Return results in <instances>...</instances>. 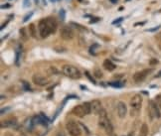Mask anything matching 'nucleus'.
Listing matches in <instances>:
<instances>
[{
    "mask_svg": "<svg viewBox=\"0 0 161 136\" xmlns=\"http://www.w3.org/2000/svg\"><path fill=\"white\" fill-rule=\"evenodd\" d=\"M62 73L65 74L67 78L73 79H79L82 77L80 71L73 65H64L62 68Z\"/></svg>",
    "mask_w": 161,
    "mask_h": 136,
    "instance_id": "obj_1",
    "label": "nucleus"
},
{
    "mask_svg": "<svg viewBox=\"0 0 161 136\" xmlns=\"http://www.w3.org/2000/svg\"><path fill=\"white\" fill-rule=\"evenodd\" d=\"M130 115L136 116L139 113L142 105V97L141 94H135L133 95L130 99Z\"/></svg>",
    "mask_w": 161,
    "mask_h": 136,
    "instance_id": "obj_2",
    "label": "nucleus"
},
{
    "mask_svg": "<svg viewBox=\"0 0 161 136\" xmlns=\"http://www.w3.org/2000/svg\"><path fill=\"white\" fill-rule=\"evenodd\" d=\"M66 128L71 136H80V134H82V130H80L79 124L74 120H70L67 122Z\"/></svg>",
    "mask_w": 161,
    "mask_h": 136,
    "instance_id": "obj_3",
    "label": "nucleus"
},
{
    "mask_svg": "<svg viewBox=\"0 0 161 136\" xmlns=\"http://www.w3.org/2000/svg\"><path fill=\"white\" fill-rule=\"evenodd\" d=\"M38 32H39V34H40V36H41L42 39L47 38V37H49L51 34H52V33H51L49 27H48L46 21H45V18L39 21V23H38Z\"/></svg>",
    "mask_w": 161,
    "mask_h": 136,
    "instance_id": "obj_4",
    "label": "nucleus"
},
{
    "mask_svg": "<svg viewBox=\"0 0 161 136\" xmlns=\"http://www.w3.org/2000/svg\"><path fill=\"white\" fill-rule=\"evenodd\" d=\"M149 115L151 118H160L161 117L160 108L155 102V100L149 101Z\"/></svg>",
    "mask_w": 161,
    "mask_h": 136,
    "instance_id": "obj_5",
    "label": "nucleus"
},
{
    "mask_svg": "<svg viewBox=\"0 0 161 136\" xmlns=\"http://www.w3.org/2000/svg\"><path fill=\"white\" fill-rule=\"evenodd\" d=\"M60 35H61V38L63 40H65V41H71V40H73L75 34L71 27H69V26H64V27H62V29H61Z\"/></svg>",
    "mask_w": 161,
    "mask_h": 136,
    "instance_id": "obj_6",
    "label": "nucleus"
},
{
    "mask_svg": "<svg viewBox=\"0 0 161 136\" xmlns=\"http://www.w3.org/2000/svg\"><path fill=\"white\" fill-rule=\"evenodd\" d=\"M32 81L37 86H40V87H45L47 84H49L50 82V79L46 78V77L42 76L40 74H35L33 77H32Z\"/></svg>",
    "mask_w": 161,
    "mask_h": 136,
    "instance_id": "obj_7",
    "label": "nucleus"
},
{
    "mask_svg": "<svg viewBox=\"0 0 161 136\" xmlns=\"http://www.w3.org/2000/svg\"><path fill=\"white\" fill-rule=\"evenodd\" d=\"M151 72H152V70H149V69H145V70L140 71V72H136V73L133 74V81L135 82H143L144 79H146V77L148 76Z\"/></svg>",
    "mask_w": 161,
    "mask_h": 136,
    "instance_id": "obj_8",
    "label": "nucleus"
},
{
    "mask_svg": "<svg viewBox=\"0 0 161 136\" xmlns=\"http://www.w3.org/2000/svg\"><path fill=\"white\" fill-rule=\"evenodd\" d=\"M100 117H98V126L101 127V128H104L106 129V127L111 123V121L109 120V118H107V115H106V111L103 109V110L101 111V113L98 114Z\"/></svg>",
    "mask_w": 161,
    "mask_h": 136,
    "instance_id": "obj_9",
    "label": "nucleus"
},
{
    "mask_svg": "<svg viewBox=\"0 0 161 136\" xmlns=\"http://www.w3.org/2000/svg\"><path fill=\"white\" fill-rule=\"evenodd\" d=\"M116 110H117V114H119V118H124L127 113V106L125 105V102L119 101L116 105Z\"/></svg>",
    "mask_w": 161,
    "mask_h": 136,
    "instance_id": "obj_10",
    "label": "nucleus"
},
{
    "mask_svg": "<svg viewBox=\"0 0 161 136\" xmlns=\"http://www.w3.org/2000/svg\"><path fill=\"white\" fill-rule=\"evenodd\" d=\"M45 21H46V23H47L48 27H49V29H50L51 33L52 34L55 33V32L57 31V28H58V23H57V21H56L55 18L47 17V18H45Z\"/></svg>",
    "mask_w": 161,
    "mask_h": 136,
    "instance_id": "obj_11",
    "label": "nucleus"
},
{
    "mask_svg": "<svg viewBox=\"0 0 161 136\" xmlns=\"http://www.w3.org/2000/svg\"><path fill=\"white\" fill-rule=\"evenodd\" d=\"M91 105H92V112L93 114H100L101 111L103 110V105H101V102L100 100L95 99L91 102Z\"/></svg>",
    "mask_w": 161,
    "mask_h": 136,
    "instance_id": "obj_12",
    "label": "nucleus"
},
{
    "mask_svg": "<svg viewBox=\"0 0 161 136\" xmlns=\"http://www.w3.org/2000/svg\"><path fill=\"white\" fill-rule=\"evenodd\" d=\"M72 112H73L74 115H76L78 117H84L85 115H87L86 114V111H85V108H84V106L82 105H76L75 107L72 109Z\"/></svg>",
    "mask_w": 161,
    "mask_h": 136,
    "instance_id": "obj_13",
    "label": "nucleus"
},
{
    "mask_svg": "<svg viewBox=\"0 0 161 136\" xmlns=\"http://www.w3.org/2000/svg\"><path fill=\"white\" fill-rule=\"evenodd\" d=\"M103 66H104V70H106L109 72H112L116 69V65H115L114 63H112L111 60H109V59H106V60L104 61Z\"/></svg>",
    "mask_w": 161,
    "mask_h": 136,
    "instance_id": "obj_14",
    "label": "nucleus"
},
{
    "mask_svg": "<svg viewBox=\"0 0 161 136\" xmlns=\"http://www.w3.org/2000/svg\"><path fill=\"white\" fill-rule=\"evenodd\" d=\"M17 124V119L16 118H9L5 122H1L2 128H7V127H13Z\"/></svg>",
    "mask_w": 161,
    "mask_h": 136,
    "instance_id": "obj_15",
    "label": "nucleus"
},
{
    "mask_svg": "<svg viewBox=\"0 0 161 136\" xmlns=\"http://www.w3.org/2000/svg\"><path fill=\"white\" fill-rule=\"evenodd\" d=\"M28 31H29V35H30L32 38H36V37H37V28H36L35 23L29 24Z\"/></svg>",
    "mask_w": 161,
    "mask_h": 136,
    "instance_id": "obj_16",
    "label": "nucleus"
},
{
    "mask_svg": "<svg viewBox=\"0 0 161 136\" xmlns=\"http://www.w3.org/2000/svg\"><path fill=\"white\" fill-rule=\"evenodd\" d=\"M19 35L21 40H23V41H27L28 40V32H27V29L25 27H22L19 30Z\"/></svg>",
    "mask_w": 161,
    "mask_h": 136,
    "instance_id": "obj_17",
    "label": "nucleus"
},
{
    "mask_svg": "<svg viewBox=\"0 0 161 136\" xmlns=\"http://www.w3.org/2000/svg\"><path fill=\"white\" fill-rule=\"evenodd\" d=\"M148 135V126L146 123H143L140 127V131H139V136H147Z\"/></svg>",
    "mask_w": 161,
    "mask_h": 136,
    "instance_id": "obj_18",
    "label": "nucleus"
},
{
    "mask_svg": "<svg viewBox=\"0 0 161 136\" xmlns=\"http://www.w3.org/2000/svg\"><path fill=\"white\" fill-rule=\"evenodd\" d=\"M83 106L85 108V111H86V114H91L92 113V105H91V102H84L83 103Z\"/></svg>",
    "mask_w": 161,
    "mask_h": 136,
    "instance_id": "obj_19",
    "label": "nucleus"
},
{
    "mask_svg": "<svg viewBox=\"0 0 161 136\" xmlns=\"http://www.w3.org/2000/svg\"><path fill=\"white\" fill-rule=\"evenodd\" d=\"M106 132L107 133V135H111V134H112L114 133V126H112V124L111 123H109L107 126L106 127Z\"/></svg>",
    "mask_w": 161,
    "mask_h": 136,
    "instance_id": "obj_20",
    "label": "nucleus"
},
{
    "mask_svg": "<svg viewBox=\"0 0 161 136\" xmlns=\"http://www.w3.org/2000/svg\"><path fill=\"white\" fill-rule=\"evenodd\" d=\"M72 26L75 28H77L78 30H80V31H85L86 30V28L85 27H83V26H80V24H78V23H75V22H72Z\"/></svg>",
    "mask_w": 161,
    "mask_h": 136,
    "instance_id": "obj_21",
    "label": "nucleus"
},
{
    "mask_svg": "<svg viewBox=\"0 0 161 136\" xmlns=\"http://www.w3.org/2000/svg\"><path fill=\"white\" fill-rule=\"evenodd\" d=\"M109 86H111V87H122L123 86V84H121V82H109Z\"/></svg>",
    "mask_w": 161,
    "mask_h": 136,
    "instance_id": "obj_22",
    "label": "nucleus"
},
{
    "mask_svg": "<svg viewBox=\"0 0 161 136\" xmlns=\"http://www.w3.org/2000/svg\"><path fill=\"white\" fill-rule=\"evenodd\" d=\"M59 15H60V18H61L62 21L65 20V18H66V11H65V9H61L60 12H59Z\"/></svg>",
    "mask_w": 161,
    "mask_h": 136,
    "instance_id": "obj_23",
    "label": "nucleus"
},
{
    "mask_svg": "<svg viewBox=\"0 0 161 136\" xmlns=\"http://www.w3.org/2000/svg\"><path fill=\"white\" fill-rule=\"evenodd\" d=\"M155 102L157 103V105L159 106V108L161 109V93L160 94H158V95H156V97H155Z\"/></svg>",
    "mask_w": 161,
    "mask_h": 136,
    "instance_id": "obj_24",
    "label": "nucleus"
},
{
    "mask_svg": "<svg viewBox=\"0 0 161 136\" xmlns=\"http://www.w3.org/2000/svg\"><path fill=\"white\" fill-rule=\"evenodd\" d=\"M49 71H50V74H60V72H59L57 69L55 68V67H51Z\"/></svg>",
    "mask_w": 161,
    "mask_h": 136,
    "instance_id": "obj_25",
    "label": "nucleus"
},
{
    "mask_svg": "<svg viewBox=\"0 0 161 136\" xmlns=\"http://www.w3.org/2000/svg\"><path fill=\"white\" fill-rule=\"evenodd\" d=\"M93 74H95V76H96L98 79H101V77H103V73H101V72L100 70H98V69H96V70H95V72H93Z\"/></svg>",
    "mask_w": 161,
    "mask_h": 136,
    "instance_id": "obj_26",
    "label": "nucleus"
},
{
    "mask_svg": "<svg viewBox=\"0 0 161 136\" xmlns=\"http://www.w3.org/2000/svg\"><path fill=\"white\" fill-rule=\"evenodd\" d=\"M19 58H20V52L19 50H17V52H16V65H19Z\"/></svg>",
    "mask_w": 161,
    "mask_h": 136,
    "instance_id": "obj_27",
    "label": "nucleus"
},
{
    "mask_svg": "<svg viewBox=\"0 0 161 136\" xmlns=\"http://www.w3.org/2000/svg\"><path fill=\"white\" fill-rule=\"evenodd\" d=\"M122 21H123V18L120 17V18H119V19H115L114 22H112V25H116V24H119V23H121Z\"/></svg>",
    "mask_w": 161,
    "mask_h": 136,
    "instance_id": "obj_28",
    "label": "nucleus"
},
{
    "mask_svg": "<svg viewBox=\"0 0 161 136\" xmlns=\"http://www.w3.org/2000/svg\"><path fill=\"white\" fill-rule=\"evenodd\" d=\"M160 29V26H157V27H154V28H150V29H147L146 32H154V31H157Z\"/></svg>",
    "mask_w": 161,
    "mask_h": 136,
    "instance_id": "obj_29",
    "label": "nucleus"
},
{
    "mask_svg": "<svg viewBox=\"0 0 161 136\" xmlns=\"http://www.w3.org/2000/svg\"><path fill=\"white\" fill-rule=\"evenodd\" d=\"M32 15H33V12H30V13H29V14H27L26 15V17L25 18H24V22H27V21H28V19H30V18H31V16Z\"/></svg>",
    "mask_w": 161,
    "mask_h": 136,
    "instance_id": "obj_30",
    "label": "nucleus"
},
{
    "mask_svg": "<svg viewBox=\"0 0 161 136\" xmlns=\"http://www.w3.org/2000/svg\"><path fill=\"white\" fill-rule=\"evenodd\" d=\"M23 6L25 8L30 6V0H24V1H23Z\"/></svg>",
    "mask_w": 161,
    "mask_h": 136,
    "instance_id": "obj_31",
    "label": "nucleus"
},
{
    "mask_svg": "<svg viewBox=\"0 0 161 136\" xmlns=\"http://www.w3.org/2000/svg\"><path fill=\"white\" fill-rule=\"evenodd\" d=\"M150 65H152V66H155V65H157L158 64V61L157 60H155V59H152V60H150Z\"/></svg>",
    "mask_w": 161,
    "mask_h": 136,
    "instance_id": "obj_32",
    "label": "nucleus"
},
{
    "mask_svg": "<svg viewBox=\"0 0 161 136\" xmlns=\"http://www.w3.org/2000/svg\"><path fill=\"white\" fill-rule=\"evenodd\" d=\"M86 74H87V77H88V79H90V81H91V82H93V84H96V81H95V79H93L92 78V77L90 76V74H88V72H86Z\"/></svg>",
    "mask_w": 161,
    "mask_h": 136,
    "instance_id": "obj_33",
    "label": "nucleus"
},
{
    "mask_svg": "<svg viewBox=\"0 0 161 136\" xmlns=\"http://www.w3.org/2000/svg\"><path fill=\"white\" fill-rule=\"evenodd\" d=\"M10 7H11V5H10V4H3V5H1L2 9H8V8H10Z\"/></svg>",
    "mask_w": 161,
    "mask_h": 136,
    "instance_id": "obj_34",
    "label": "nucleus"
},
{
    "mask_svg": "<svg viewBox=\"0 0 161 136\" xmlns=\"http://www.w3.org/2000/svg\"><path fill=\"white\" fill-rule=\"evenodd\" d=\"M100 20L98 18H95V19H92V21H91V23H95V22H98V21Z\"/></svg>",
    "mask_w": 161,
    "mask_h": 136,
    "instance_id": "obj_35",
    "label": "nucleus"
},
{
    "mask_svg": "<svg viewBox=\"0 0 161 136\" xmlns=\"http://www.w3.org/2000/svg\"><path fill=\"white\" fill-rule=\"evenodd\" d=\"M7 23H8V22H5V23H3V25L1 26V30H3L4 27H6V26H7Z\"/></svg>",
    "mask_w": 161,
    "mask_h": 136,
    "instance_id": "obj_36",
    "label": "nucleus"
},
{
    "mask_svg": "<svg viewBox=\"0 0 161 136\" xmlns=\"http://www.w3.org/2000/svg\"><path fill=\"white\" fill-rule=\"evenodd\" d=\"M109 1L111 2V3H114V4H115V3H117L119 2V0H109Z\"/></svg>",
    "mask_w": 161,
    "mask_h": 136,
    "instance_id": "obj_37",
    "label": "nucleus"
},
{
    "mask_svg": "<svg viewBox=\"0 0 161 136\" xmlns=\"http://www.w3.org/2000/svg\"><path fill=\"white\" fill-rule=\"evenodd\" d=\"M57 136H65V134H64L63 132H59L58 134H57Z\"/></svg>",
    "mask_w": 161,
    "mask_h": 136,
    "instance_id": "obj_38",
    "label": "nucleus"
},
{
    "mask_svg": "<svg viewBox=\"0 0 161 136\" xmlns=\"http://www.w3.org/2000/svg\"><path fill=\"white\" fill-rule=\"evenodd\" d=\"M144 23H145V22H140V23H136V24H135V26H138V25H143Z\"/></svg>",
    "mask_w": 161,
    "mask_h": 136,
    "instance_id": "obj_39",
    "label": "nucleus"
},
{
    "mask_svg": "<svg viewBox=\"0 0 161 136\" xmlns=\"http://www.w3.org/2000/svg\"><path fill=\"white\" fill-rule=\"evenodd\" d=\"M109 136H117V135H116V134H114V133H112V134H111Z\"/></svg>",
    "mask_w": 161,
    "mask_h": 136,
    "instance_id": "obj_40",
    "label": "nucleus"
},
{
    "mask_svg": "<svg viewBox=\"0 0 161 136\" xmlns=\"http://www.w3.org/2000/svg\"><path fill=\"white\" fill-rule=\"evenodd\" d=\"M34 1H35V3L37 4V3H38V1H39V0H34Z\"/></svg>",
    "mask_w": 161,
    "mask_h": 136,
    "instance_id": "obj_41",
    "label": "nucleus"
},
{
    "mask_svg": "<svg viewBox=\"0 0 161 136\" xmlns=\"http://www.w3.org/2000/svg\"><path fill=\"white\" fill-rule=\"evenodd\" d=\"M159 38H160V40H161V32L159 33Z\"/></svg>",
    "mask_w": 161,
    "mask_h": 136,
    "instance_id": "obj_42",
    "label": "nucleus"
},
{
    "mask_svg": "<svg viewBox=\"0 0 161 136\" xmlns=\"http://www.w3.org/2000/svg\"><path fill=\"white\" fill-rule=\"evenodd\" d=\"M50 1H51V2H55L56 0H50Z\"/></svg>",
    "mask_w": 161,
    "mask_h": 136,
    "instance_id": "obj_43",
    "label": "nucleus"
},
{
    "mask_svg": "<svg viewBox=\"0 0 161 136\" xmlns=\"http://www.w3.org/2000/svg\"><path fill=\"white\" fill-rule=\"evenodd\" d=\"M80 1H82V0H80Z\"/></svg>",
    "mask_w": 161,
    "mask_h": 136,
    "instance_id": "obj_44",
    "label": "nucleus"
}]
</instances>
